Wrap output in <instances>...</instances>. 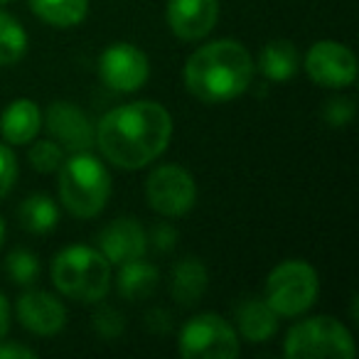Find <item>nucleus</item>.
<instances>
[{
    "label": "nucleus",
    "mask_w": 359,
    "mask_h": 359,
    "mask_svg": "<svg viewBox=\"0 0 359 359\" xmlns=\"http://www.w3.org/2000/svg\"><path fill=\"white\" fill-rule=\"evenodd\" d=\"M172 138V116L158 101H130L111 109L96 126V148L121 170L158 160Z\"/></svg>",
    "instance_id": "1"
},
{
    "label": "nucleus",
    "mask_w": 359,
    "mask_h": 359,
    "mask_svg": "<svg viewBox=\"0 0 359 359\" xmlns=\"http://www.w3.org/2000/svg\"><path fill=\"white\" fill-rule=\"evenodd\" d=\"M254 57L236 40L197 47L185 65V86L202 104H226L244 94L254 79Z\"/></svg>",
    "instance_id": "2"
},
{
    "label": "nucleus",
    "mask_w": 359,
    "mask_h": 359,
    "mask_svg": "<svg viewBox=\"0 0 359 359\" xmlns=\"http://www.w3.org/2000/svg\"><path fill=\"white\" fill-rule=\"evenodd\" d=\"M60 202L72 217L91 219L104 212L111 197V175L106 165L89 150L72 153L60 165Z\"/></svg>",
    "instance_id": "3"
},
{
    "label": "nucleus",
    "mask_w": 359,
    "mask_h": 359,
    "mask_svg": "<svg viewBox=\"0 0 359 359\" xmlns=\"http://www.w3.org/2000/svg\"><path fill=\"white\" fill-rule=\"evenodd\" d=\"M52 283L62 295L76 303H99L111 288V264L99 249L67 246L52 261Z\"/></svg>",
    "instance_id": "4"
},
{
    "label": "nucleus",
    "mask_w": 359,
    "mask_h": 359,
    "mask_svg": "<svg viewBox=\"0 0 359 359\" xmlns=\"http://www.w3.org/2000/svg\"><path fill=\"white\" fill-rule=\"evenodd\" d=\"M283 352L290 359H352L357 347L352 332L339 320L318 315L288 330Z\"/></svg>",
    "instance_id": "5"
},
{
    "label": "nucleus",
    "mask_w": 359,
    "mask_h": 359,
    "mask_svg": "<svg viewBox=\"0 0 359 359\" xmlns=\"http://www.w3.org/2000/svg\"><path fill=\"white\" fill-rule=\"evenodd\" d=\"M318 290V271L303 259H288L269 273L264 300L278 313V318H298L315 305Z\"/></svg>",
    "instance_id": "6"
},
{
    "label": "nucleus",
    "mask_w": 359,
    "mask_h": 359,
    "mask_svg": "<svg viewBox=\"0 0 359 359\" xmlns=\"http://www.w3.org/2000/svg\"><path fill=\"white\" fill-rule=\"evenodd\" d=\"M239 349V332L217 313L195 315L180 330L177 352L187 359H234Z\"/></svg>",
    "instance_id": "7"
},
{
    "label": "nucleus",
    "mask_w": 359,
    "mask_h": 359,
    "mask_svg": "<svg viewBox=\"0 0 359 359\" xmlns=\"http://www.w3.org/2000/svg\"><path fill=\"white\" fill-rule=\"evenodd\" d=\"M145 200L150 210L168 219L185 217L197 202L195 177L180 165H158L145 180Z\"/></svg>",
    "instance_id": "8"
},
{
    "label": "nucleus",
    "mask_w": 359,
    "mask_h": 359,
    "mask_svg": "<svg viewBox=\"0 0 359 359\" xmlns=\"http://www.w3.org/2000/svg\"><path fill=\"white\" fill-rule=\"evenodd\" d=\"M99 76L109 89L118 94H133L143 89L150 76L148 55L130 42H114L101 52Z\"/></svg>",
    "instance_id": "9"
},
{
    "label": "nucleus",
    "mask_w": 359,
    "mask_h": 359,
    "mask_svg": "<svg viewBox=\"0 0 359 359\" xmlns=\"http://www.w3.org/2000/svg\"><path fill=\"white\" fill-rule=\"evenodd\" d=\"M305 72L313 84L325 89H344L357 79V57L334 40H320L305 55Z\"/></svg>",
    "instance_id": "10"
},
{
    "label": "nucleus",
    "mask_w": 359,
    "mask_h": 359,
    "mask_svg": "<svg viewBox=\"0 0 359 359\" xmlns=\"http://www.w3.org/2000/svg\"><path fill=\"white\" fill-rule=\"evenodd\" d=\"M45 126L52 140L69 153H84L96 143V128L91 118L72 101H52L45 111Z\"/></svg>",
    "instance_id": "11"
},
{
    "label": "nucleus",
    "mask_w": 359,
    "mask_h": 359,
    "mask_svg": "<svg viewBox=\"0 0 359 359\" xmlns=\"http://www.w3.org/2000/svg\"><path fill=\"white\" fill-rule=\"evenodd\" d=\"M165 18L175 37L197 42L215 30L219 20V0H168Z\"/></svg>",
    "instance_id": "12"
},
{
    "label": "nucleus",
    "mask_w": 359,
    "mask_h": 359,
    "mask_svg": "<svg viewBox=\"0 0 359 359\" xmlns=\"http://www.w3.org/2000/svg\"><path fill=\"white\" fill-rule=\"evenodd\" d=\"M15 315L25 330L40 337H52L67 325V310L57 295L47 290H25L15 300Z\"/></svg>",
    "instance_id": "13"
},
{
    "label": "nucleus",
    "mask_w": 359,
    "mask_h": 359,
    "mask_svg": "<svg viewBox=\"0 0 359 359\" xmlns=\"http://www.w3.org/2000/svg\"><path fill=\"white\" fill-rule=\"evenodd\" d=\"M145 249H148V234H145L143 224L133 217L114 219L99 234V251L106 256L111 266L143 259Z\"/></svg>",
    "instance_id": "14"
},
{
    "label": "nucleus",
    "mask_w": 359,
    "mask_h": 359,
    "mask_svg": "<svg viewBox=\"0 0 359 359\" xmlns=\"http://www.w3.org/2000/svg\"><path fill=\"white\" fill-rule=\"evenodd\" d=\"M42 128V111L32 99H15L0 114V135L8 145H25L37 138Z\"/></svg>",
    "instance_id": "15"
},
{
    "label": "nucleus",
    "mask_w": 359,
    "mask_h": 359,
    "mask_svg": "<svg viewBox=\"0 0 359 359\" xmlns=\"http://www.w3.org/2000/svg\"><path fill=\"white\" fill-rule=\"evenodd\" d=\"M236 327L251 344L269 342L278 332V313L264 298H246L236 308Z\"/></svg>",
    "instance_id": "16"
},
{
    "label": "nucleus",
    "mask_w": 359,
    "mask_h": 359,
    "mask_svg": "<svg viewBox=\"0 0 359 359\" xmlns=\"http://www.w3.org/2000/svg\"><path fill=\"white\" fill-rule=\"evenodd\" d=\"M158 269L143 259L126 261V264L118 266V273H116V290H118L121 298L130 300V303L150 298L155 293V288H158Z\"/></svg>",
    "instance_id": "17"
},
{
    "label": "nucleus",
    "mask_w": 359,
    "mask_h": 359,
    "mask_svg": "<svg viewBox=\"0 0 359 359\" xmlns=\"http://www.w3.org/2000/svg\"><path fill=\"white\" fill-rule=\"evenodd\" d=\"M207 285H210V276H207V266L200 259L190 256V259H182L172 269V278H170V293L177 300L180 305H195L202 295L207 293Z\"/></svg>",
    "instance_id": "18"
},
{
    "label": "nucleus",
    "mask_w": 359,
    "mask_h": 359,
    "mask_svg": "<svg viewBox=\"0 0 359 359\" xmlns=\"http://www.w3.org/2000/svg\"><path fill=\"white\" fill-rule=\"evenodd\" d=\"M300 65V55L290 40H271L259 52V72L269 81H288L295 76Z\"/></svg>",
    "instance_id": "19"
},
{
    "label": "nucleus",
    "mask_w": 359,
    "mask_h": 359,
    "mask_svg": "<svg viewBox=\"0 0 359 359\" xmlns=\"http://www.w3.org/2000/svg\"><path fill=\"white\" fill-rule=\"evenodd\" d=\"M18 219L32 234H50L60 224V207L47 195H30L18 207Z\"/></svg>",
    "instance_id": "20"
},
{
    "label": "nucleus",
    "mask_w": 359,
    "mask_h": 359,
    "mask_svg": "<svg viewBox=\"0 0 359 359\" xmlns=\"http://www.w3.org/2000/svg\"><path fill=\"white\" fill-rule=\"evenodd\" d=\"M30 8L52 27H74L89 15V0H30Z\"/></svg>",
    "instance_id": "21"
},
{
    "label": "nucleus",
    "mask_w": 359,
    "mask_h": 359,
    "mask_svg": "<svg viewBox=\"0 0 359 359\" xmlns=\"http://www.w3.org/2000/svg\"><path fill=\"white\" fill-rule=\"evenodd\" d=\"M27 55V32L13 15L0 11V65H18Z\"/></svg>",
    "instance_id": "22"
},
{
    "label": "nucleus",
    "mask_w": 359,
    "mask_h": 359,
    "mask_svg": "<svg viewBox=\"0 0 359 359\" xmlns=\"http://www.w3.org/2000/svg\"><path fill=\"white\" fill-rule=\"evenodd\" d=\"M3 271L15 285H32L40 278V259L27 249H15L8 254Z\"/></svg>",
    "instance_id": "23"
},
{
    "label": "nucleus",
    "mask_w": 359,
    "mask_h": 359,
    "mask_svg": "<svg viewBox=\"0 0 359 359\" xmlns=\"http://www.w3.org/2000/svg\"><path fill=\"white\" fill-rule=\"evenodd\" d=\"M27 160L37 172H55L65 160V150L57 140H32Z\"/></svg>",
    "instance_id": "24"
},
{
    "label": "nucleus",
    "mask_w": 359,
    "mask_h": 359,
    "mask_svg": "<svg viewBox=\"0 0 359 359\" xmlns=\"http://www.w3.org/2000/svg\"><path fill=\"white\" fill-rule=\"evenodd\" d=\"M94 330H96V334L104 339H118L126 330V320L116 308L101 305L94 313Z\"/></svg>",
    "instance_id": "25"
},
{
    "label": "nucleus",
    "mask_w": 359,
    "mask_h": 359,
    "mask_svg": "<svg viewBox=\"0 0 359 359\" xmlns=\"http://www.w3.org/2000/svg\"><path fill=\"white\" fill-rule=\"evenodd\" d=\"M323 118L332 128H344V126L352 123L354 118V101L347 96H339V99H330L323 109Z\"/></svg>",
    "instance_id": "26"
},
{
    "label": "nucleus",
    "mask_w": 359,
    "mask_h": 359,
    "mask_svg": "<svg viewBox=\"0 0 359 359\" xmlns=\"http://www.w3.org/2000/svg\"><path fill=\"white\" fill-rule=\"evenodd\" d=\"M18 180V158L11 145L0 143V200L15 187Z\"/></svg>",
    "instance_id": "27"
},
{
    "label": "nucleus",
    "mask_w": 359,
    "mask_h": 359,
    "mask_svg": "<svg viewBox=\"0 0 359 359\" xmlns=\"http://www.w3.org/2000/svg\"><path fill=\"white\" fill-rule=\"evenodd\" d=\"M148 241H153V246L158 251H172L175 241H177V231H175V226H170L168 222H160V224L153 229V234H150Z\"/></svg>",
    "instance_id": "28"
},
{
    "label": "nucleus",
    "mask_w": 359,
    "mask_h": 359,
    "mask_svg": "<svg viewBox=\"0 0 359 359\" xmlns=\"http://www.w3.org/2000/svg\"><path fill=\"white\" fill-rule=\"evenodd\" d=\"M37 352L20 342H3L0 339V359H35Z\"/></svg>",
    "instance_id": "29"
},
{
    "label": "nucleus",
    "mask_w": 359,
    "mask_h": 359,
    "mask_svg": "<svg viewBox=\"0 0 359 359\" xmlns=\"http://www.w3.org/2000/svg\"><path fill=\"white\" fill-rule=\"evenodd\" d=\"M11 325H13V310H11V303H8L6 293L0 290V339H3L8 332H11Z\"/></svg>",
    "instance_id": "30"
},
{
    "label": "nucleus",
    "mask_w": 359,
    "mask_h": 359,
    "mask_svg": "<svg viewBox=\"0 0 359 359\" xmlns=\"http://www.w3.org/2000/svg\"><path fill=\"white\" fill-rule=\"evenodd\" d=\"M148 327L153 330V332H168L170 315L165 313V310H153V313L148 315Z\"/></svg>",
    "instance_id": "31"
},
{
    "label": "nucleus",
    "mask_w": 359,
    "mask_h": 359,
    "mask_svg": "<svg viewBox=\"0 0 359 359\" xmlns=\"http://www.w3.org/2000/svg\"><path fill=\"white\" fill-rule=\"evenodd\" d=\"M3 241H6V222L0 217V246H3Z\"/></svg>",
    "instance_id": "32"
},
{
    "label": "nucleus",
    "mask_w": 359,
    "mask_h": 359,
    "mask_svg": "<svg viewBox=\"0 0 359 359\" xmlns=\"http://www.w3.org/2000/svg\"><path fill=\"white\" fill-rule=\"evenodd\" d=\"M3 3H11V0H0V6H3Z\"/></svg>",
    "instance_id": "33"
}]
</instances>
